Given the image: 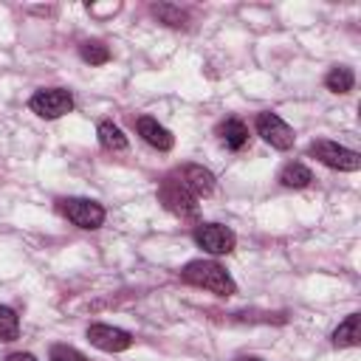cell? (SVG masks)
<instances>
[{"label":"cell","mask_w":361,"mask_h":361,"mask_svg":"<svg viewBox=\"0 0 361 361\" xmlns=\"http://www.w3.org/2000/svg\"><path fill=\"white\" fill-rule=\"evenodd\" d=\"M152 11H155V17H161L166 25H183V23H186V14H183L180 8H175V6H152Z\"/></svg>","instance_id":"obj_19"},{"label":"cell","mask_w":361,"mask_h":361,"mask_svg":"<svg viewBox=\"0 0 361 361\" xmlns=\"http://www.w3.org/2000/svg\"><path fill=\"white\" fill-rule=\"evenodd\" d=\"M90 8V14H116L121 6L118 3H110V6H87Z\"/></svg>","instance_id":"obj_20"},{"label":"cell","mask_w":361,"mask_h":361,"mask_svg":"<svg viewBox=\"0 0 361 361\" xmlns=\"http://www.w3.org/2000/svg\"><path fill=\"white\" fill-rule=\"evenodd\" d=\"M307 152H310L313 158H319L324 166L338 169V172H355V169L361 166V155H358L355 149L341 147V144L327 141V138H316V141L307 147Z\"/></svg>","instance_id":"obj_2"},{"label":"cell","mask_w":361,"mask_h":361,"mask_svg":"<svg viewBox=\"0 0 361 361\" xmlns=\"http://www.w3.org/2000/svg\"><path fill=\"white\" fill-rule=\"evenodd\" d=\"M358 313H350L336 330H333V344L336 347H355L358 344Z\"/></svg>","instance_id":"obj_13"},{"label":"cell","mask_w":361,"mask_h":361,"mask_svg":"<svg viewBox=\"0 0 361 361\" xmlns=\"http://www.w3.org/2000/svg\"><path fill=\"white\" fill-rule=\"evenodd\" d=\"M178 175H180L178 180H180L195 197H206V195L214 192V175H212L206 166H200V164H186V166H180Z\"/></svg>","instance_id":"obj_9"},{"label":"cell","mask_w":361,"mask_h":361,"mask_svg":"<svg viewBox=\"0 0 361 361\" xmlns=\"http://www.w3.org/2000/svg\"><path fill=\"white\" fill-rule=\"evenodd\" d=\"M257 133L262 135L265 144H271L274 149H290L293 147V130L276 116V113H259L257 116Z\"/></svg>","instance_id":"obj_7"},{"label":"cell","mask_w":361,"mask_h":361,"mask_svg":"<svg viewBox=\"0 0 361 361\" xmlns=\"http://www.w3.org/2000/svg\"><path fill=\"white\" fill-rule=\"evenodd\" d=\"M279 180H282V186H288V189H305V186L313 180V172H310L305 164H288V166L279 172Z\"/></svg>","instance_id":"obj_15"},{"label":"cell","mask_w":361,"mask_h":361,"mask_svg":"<svg viewBox=\"0 0 361 361\" xmlns=\"http://www.w3.org/2000/svg\"><path fill=\"white\" fill-rule=\"evenodd\" d=\"M158 200L164 203L166 212L178 214V217H195L197 214V197L175 178H166L158 189Z\"/></svg>","instance_id":"obj_5"},{"label":"cell","mask_w":361,"mask_h":361,"mask_svg":"<svg viewBox=\"0 0 361 361\" xmlns=\"http://www.w3.org/2000/svg\"><path fill=\"white\" fill-rule=\"evenodd\" d=\"M28 107L39 118H59L73 110V96L65 87H42L28 99Z\"/></svg>","instance_id":"obj_4"},{"label":"cell","mask_w":361,"mask_h":361,"mask_svg":"<svg viewBox=\"0 0 361 361\" xmlns=\"http://www.w3.org/2000/svg\"><path fill=\"white\" fill-rule=\"evenodd\" d=\"M6 361H37V358H34L31 353H11Z\"/></svg>","instance_id":"obj_21"},{"label":"cell","mask_w":361,"mask_h":361,"mask_svg":"<svg viewBox=\"0 0 361 361\" xmlns=\"http://www.w3.org/2000/svg\"><path fill=\"white\" fill-rule=\"evenodd\" d=\"M20 336V319L11 307L0 305V341H14Z\"/></svg>","instance_id":"obj_17"},{"label":"cell","mask_w":361,"mask_h":361,"mask_svg":"<svg viewBox=\"0 0 361 361\" xmlns=\"http://www.w3.org/2000/svg\"><path fill=\"white\" fill-rule=\"evenodd\" d=\"M195 243H197L203 251L220 257V254L234 251L237 237H234V231H231L228 226H220V223H203V226L195 228Z\"/></svg>","instance_id":"obj_6"},{"label":"cell","mask_w":361,"mask_h":361,"mask_svg":"<svg viewBox=\"0 0 361 361\" xmlns=\"http://www.w3.org/2000/svg\"><path fill=\"white\" fill-rule=\"evenodd\" d=\"M240 361H259V358H240Z\"/></svg>","instance_id":"obj_22"},{"label":"cell","mask_w":361,"mask_h":361,"mask_svg":"<svg viewBox=\"0 0 361 361\" xmlns=\"http://www.w3.org/2000/svg\"><path fill=\"white\" fill-rule=\"evenodd\" d=\"M324 85H327V90H333V93H350L353 85H355V73H353L347 65L330 68V73L324 76Z\"/></svg>","instance_id":"obj_14"},{"label":"cell","mask_w":361,"mask_h":361,"mask_svg":"<svg viewBox=\"0 0 361 361\" xmlns=\"http://www.w3.org/2000/svg\"><path fill=\"white\" fill-rule=\"evenodd\" d=\"M79 56L87 65H104L110 59V48L104 42H99V39H87V42L79 45Z\"/></svg>","instance_id":"obj_16"},{"label":"cell","mask_w":361,"mask_h":361,"mask_svg":"<svg viewBox=\"0 0 361 361\" xmlns=\"http://www.w3.org/2000/svg\"><path fill=\"white\" fill-rule=\"evenodd\" d=\"M217 133H220V141H223L228 149H243V147L248 144V127H245L240 118H226V121L217 127Z\"/></svg>","instance_id":"obj_11"},{"label":"cell","mask_w":361,"mask_h":361,"mask_svg":"<svg viewBox=\"0 0 361 361\" xmlns=\"http://www.w3.org/2000/svg\"><path fill=\"white\" fill-rule=\"evenodd\" d=\"M180 279L195 285V288H203V290H212L217 296H231L237 290L234 279L228 276V271L212 259H192L180 268Z\"/></svg>","instance_id":"obj_1"},{"label":"cell","mask_w":361,"mask_h":361,"mask_svg":"<svg viewBox=\"0 0 361 361\" xmlns=\"http://www.w3.org/2000/svg\"><path fill=\"white\" fill-rule=\"evenodd\" d=\"M87 341L104 353H124L133 347V336L121 327L113 324H90L87 327Z\"/></svg>","instance_id":"obj_8"},{"label":"cell","mask_w":361,"mask_h":361,"mask_svg":"<svg viewBox=\"0 0 361 361\" xmlns=\"http://www.w3.org/2000/svg\"><path fill=\"white\" fill-rule=\"evenodd\" d=\"M96 135H99L102 149H107V152H121V149H127V135H124L121 127H116L113 121H102V124L96 127Z\"/></svg>","instance_id":"obj_12"},{"label":"cell","mask_w":361,"mask_h":361,"mask_svg":"<svg viewBox=\"0 0 361 361\" xmlns=\"http://www.w3.org/2000/svg\"><path fill=\"white\" fill-rule=\"evenodd\" d=\"M135 130H138V135H141L149 147H155V149H161V152H169L172 144H175L172 133H169L164 124H158V118H152V116H141V118L135 121Z\"/></svg>","instance_id":"obj_10"},{"label":"cell","mask_w":361,"mask_h":361,"mask_svg":"<svg viewBox=\"0 0 361 361\" xmlns=\"http://www.w3.org/2000/svg\"><path fill=\"white\" fill-rule=\"evenodd\" d=\"M48 361H87L85 353H79L76 347H68V344H54L51 353H48Z\"/></svg>","instance_id":"obj_18"},{"label":"cell","mask_w":361,"mask_h":361,"mask_svg":"<svg viewBox=\"0 0 361 361\" xmlns=\"http://www.w3.org/2000/svg\"><path fill=\"white\" fill-rule=\"evenodd\" d=\"M59 212L79 228H99L104 223V206L90 197H65L59 200Z\"/></svg>","instance_id":"obj_3"}]
</instances>
